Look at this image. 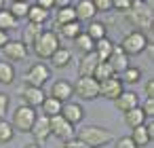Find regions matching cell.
<instances>
[{
    "label": "cell",
    "mask_w": 154,
    "mask_h": 148,
    "mask_svg": "<svg viewBox=\"0 0 154 148\" xmlns=\"http://www.w3.org/2000/svg\"><path fill=\"white\" fill-rule=\"evenodd\" d=\"M74 19H76V13H74V7H72V5L57 9V13H55V24H57V26L68 24V21H74Z\"/></svg>",
    "instance_id": "cell-32"
},
{
    "label": "cell",
    "mask_w": 154,
    "mask_h": 148,
    "mask_svg": "<svg viewBox=\"0 0 154 148\" xmlns=\"http://www.w3.org/2000/svg\"><path fill=\"white\" fill-rule=\"evenodd\" d=\"M93 5H95L97 13H99V11H101V13L112 11V0H93Z\"/></svg>",
    "instance_id": "cell-39"
},
{
    "label": "cell",
    "mask_w": 154,
    "mask_h": 148,
    "mask_svg": "<svg viewBox=\"0 0 154 148\" xmlns=\"http://www.w3.org/2000/svg\"><path fill=\"white\" fill-rule=\"evenodd\" d=\"M131 140L135 142V146H137V148L148 146V144L154 140V118H146V123H141V125L133 127Z\"/></svg>",
    "instance_id": "cell-9"
},
{
    "label": "cell",
    "mask_w": 154,
    "mask_h": 148,
    "mask_svg": "<svg viewBox=\"0 0 154 148\" xmlns=\"http://www.w3.org/2000/svg\"><path fill=\"white\" fill-rule=\"evenodd\" d=\"M9 43V32H5V30H0V49H2L5 45Z\"/></svg>",
    "instance_id": "cell-44"
},
{
    "label": "cell",
    "mask_w": 154,
    "mask_h": 148,
    "mask_svg": "<svg viewBox=\"0 0 154 148\" xmlns=\"http://www.w3.org/2000/svg\"><path fill=\"white\" fill-rule=\"evenodd\" d=\"M51 80V68L42 61H36L28 68V72L23 74V83L26 85H34V87H45Z\"/></svg>",
    "instance_id": "cell-7"
},
{
    "label": "cell",
    "mask_w": 154,
    "mask_h": 148,
    "mask_svg": "<svg viewBox=\"0 0 154 148\" xmlns=\"http://www.w3.org/2000/svg\"><path fill=\"white\" fill-rule=\"evenodd\" d=\"M106 61L112 66L114 74L118 76L127 66H131V55H127V53L120 49V45H114V49H112V53H110V57H108Z\"/></svg>",
    "instance_id": "cell-14"
},
{
    "label": "cell",
    "mask_w": 154,
    "mask_h": 148,
    "mask_svg": "<svg viewBox=\"0 0 154 148\" xmlns=\"http://www.w3.org/2000/svg\"><path fill=\"white\" fill-rule=\"evenodd\" d=\"M125 19L135 26V30H150L152 28V9L146 0H133V5L125 11Z\"/></svg>",
    "instance_id": "cell-1"
},
{
    "label": "cell",
    "mask_w": 154,
    "mask_h": 148,
    "mask_svg": "<svg viewBox=\"0 0 154 148\" xmlns=\"http://www.w3.org/2000/svg\"><path fill=\"white\" fill-rule=\"evenodd\" d=\"M36 5L47 9V11H51V9H55V0H36Z\"/></svg>",
    "instance_id": "cell-43"
},
{
    "label": "cell",
    "mask_w": 154,
    "mask_h": 148,
    "mask_svg": "<svg viewBox=\"0 0 154 148\" xmlns=\"http://www.w3.org/2000/svg\"><path fill=\"white\" fill-rule=\"evenodd\" d=\"M116 148H137V146H135V142L131 140V135H122V137L116 140Z\"/></svg>",
    "instance_id": "cell-40"
},
{
    "label": "cell",
    "mask_w": 154,
    "mask_h": 148,
    "mask_svg": "<svg viewBox=\"0 0 154 148\" xmlns=\"http://www.w3.org/2000/svg\"><path fill=\"white\" fill-rule=\"evenodd\" d=\"M61 106H63V102H59V99H57V97H53V95H47V97L42 99V104H40L42 114H47V116L61 114Z\"/></svg>",
    "instance_id": "cell-25"
},
{
    "label": "cell",
    "mask_w": 154,
    "mask_h": 148,
    "mask_svg": "<svg viewBox=\"0 0 154 148\" xmlns=\"http://www.w3.org/2000/svg\"><path fill=\"white\" fill-rule=\"evenodd\" d=\"M9 106H11V99L7 93H0V118H5V114L9 112Z\"/></svg>",
    "instance_id": "cell-37"
},
{
    "label": "cell",
    "mask_w": 154,
    "mask_h": 148,
    "mask_svg": "<svg viewBox=\"0 0 154 148\" xmlns=\"http://www.w3.org/2000/svg\"><path fill=\"white\" fill-rule=\"evenodd\" d=\"M78 140H82L89 148H101L110 142H114V133L110 129H103V127H97V125H87L82 127L78 133H76Z\"/></svg>",
    "instance_id": "cell-2"
},
{
    "label": "cell",
    "mask_w": 154,
    "mask_h": 148,
    "mask_svg": "<svg viewBox=\"0 0 154 148\" xmlns=\"http://www.w3.org/2000/svg\"><path fill=\"white\" fill-rule=\"evenodd\" d=\"M49 59H51V66H53V68H59V70H61V68L70 66V61H72V51L59 45V47L55 49V53H53Z\"/></svg>",
    "instance_id": "cell-20"
},
{
    "label": "cell",
    "mask_w": 154,
    "mask_h": 148,
    "mask_svg": "<svg viewBox=\"0 0 154 148\" xmlns=\"http://www.w3.org/2000/svg\"><path fill=\"white\" fill-rule=\"evenodd\" d=\"M139 108L146 114V118H154V97H146L143 104H139Z\"/></svg>",
    "instance_id": "cell-36"
},
{
    "label": "cell",
    "mask_w": 154,
    "mask_h": 148,
    "mask_svg": "<svg viewBox=\"0 0 154 148\" xmlns=\"http://www.w3.org/2000/svg\"><path fill=\"white\" fill-rule=\"evenodd\" d=\"M57 30H59V34H57V36H63V38H68V40H74V38L82 32V21L74 19V21H68V24L57 26Z\"/></svg>",
    "instance_id": "cell-21"
},
{
    "label": "cell",
    "mask_w": 154,
    "mask_h": 148,
    "mask_svg": "<svg viewBox=\"0 0 154 148\" xmlns=\"http://www.w3.org/2000/svg\"><path fill=\"white\" fill-rule=\"evenodd\" d=\"M118 78L122 80V85L127 83V85H137L139 80H141V70L137 68V66H127L120 74H118Z\"/></svg>",
    "instance_id": "cell-26"
},
{
    "label": "cell",
    "mask_w": 154,
    "mask_h": 148,
    "mask_svg": "<svg viewBox=\"0 0 154 148\" xmlns=\"http://www.w3.org/2000/svg\"><path fill=\"white\" fill-rule=\"evenodd\" d=\"M148 36H146V32H141V30H131V32H127L125 36H122V40H120V49L127 53V55H141L146 49H148Z\"/></svg>",
    "instance_id": "cell-4"
},
{
    "label": "cell",
    "mask_w": 154,
    "mask_h": 148,
    "mask_svg": "<svg viewBox=\"0 0 154 148\" xmlns=\"http://www.w3.org/2000/svg\"><path fill=\"white\" fill-rule=\"evenodd\" d=\"M45 28H42V24H32V21H28V26H26V30H23V45L28 47V49H32V45H34V40L38 38V34L42 32Z\"/></svg>",
    "instance_id": "cell-24"
},
{
    "label": "cell",
    "mask_w": 154,
    "mask_h": 148,
    "mask_svg": "<svg viewBox=\"0 0 154 148\" xmlns=\"http://www.w3.org/2000/svg\"><path fill=\"white\" fill-rule=\"evenodd\" d=\"M143 93H146V97H154V80H146Z\"/></svg>",
    "instance_id": "cell-42"
},
{
    "label": "cell",
    "mask_w": 154,
    "mask_h": 148,
    "mask_svg": "<svg viewBox=\"0 0 154 148\" xmlns=\"http://www.w3.org/2000/svg\"><path fill=\"white\" fill-rule=\"evenodd\" d=\"M141 102H139V95L135 93V91H120L118 93V97L114 99V106H116V110L118 112H127V110H131V108H137Z\"/></svg>",
    "instance_id": "cell-16"
},
{
    "label": "cell",
    "mask_w": 154,
    "mask_h": 148,
    "mask_svg": "<svg viewBox=\"0 0 154 148\" xmlns=\"http://www.w3.org/2000/svg\"><path fill=\"white\" fill-rule=\"evenodd\" d=\"M15 80V68L11 61L7 59H0V83L2 85H11Z\"/></svg>",
    "instance_id": "cell-31"
},
{
    "label": "cell",
    "mask_w": 154,
    "mask_h": 148,
    "mask_svg": "<svg viewBox=\"0 0 154 148\" xmlns=\"http://www.w3.org/2000/svg\"><path fill=\"white\" fill-rule=\"evenodd\" d=\"M30 133L34 135V142L38 146H42L49 137H51V125H49V116L47 114H36V121L30 129Z\"/></svg>",
    "instance_id": "cell-11"
},
{
    "label": "cell",
    "mask_w": 154,
    "mask_h": 148,
    "mask_svg": "<svg viewBox=\"0 0 154 148\" xmlns=\"http://www.w3.org/2000/svg\"><path fill=\"white\" fill-rule=\"evenodd\" d=\"M72 89H74V95L85 99V102L99 97V83L93 76H78V80L72 85Z\"/></svg>",
    "instance_id": "cell-6"
},
{
    "label": "cell",
    "mask_w": 154,
    "mask_h": 148,
    "mask_svg": "<svg viewBox=\"0 0 154 148\" xmlns=\"http://www.w3.org/2000/svg\"><path fill=\"white\" fill-rule=\"evenodd\" d=\"M120 91H122V80L116 74L110 76V78H106V80H99V97H106V99L114 102Z\"/></svg>",
    "instance_id": "cell-13"
},
{
    "label": "cell",
    "mask_w": 154,
    "mask_h": 148,
    "mask_svg": "<svg viewBox=\"0 0 154 148\" xmlns=\"http://www.w3.org/2000/svg\"><path fill=\"white\" fill-rule=\"evenodd\" d=\"M49 125H51V135H55V137H59L61 142H66V140H70V137H74V125L70 123V121H66L63 118V114H55V116H49Z\"/></svg>",
    "instance_id": "cell-8"
},
{
    "label": "cell",
    "mask_w": 154,
    "mask_h": 148,
    "mask_svg": "<svg viewBox=\"0 0 154 148\" xmlns=\"http://www.w3.org/2000/svg\"><path fill=\"white\" fill-rule=\"evenodd\" d=\"M131 5H133V0H112V9L114 11H120V13H125Z\"/></svg>",
    "instance_id": "cell-38"
},
{
    "label": "cell",
    "mask_w": 154,
    "mask_h": 148,
    "mask_svg": "<svg viewBox=\"0 0 154 148\" xmlns=\"http://www.w3.org/2000/svg\"><path fill=\"white\" fill-rule=\"evenodd\" d=\"M112 49H114V43L108 38V36H103V38H99V40H95V47H93V53L99 57V61H106L108 57H110V53H112Z\"/></svg>",
    "instance_id": "cell-22"
},
{
    "label": "cell",
    "mask_w": 154,
    "mask_h": 148,
    "mask_svg": "<svg viewBox=\"0 0 154 148\" xmlns=\"http://www.w3.org/2000/svg\"><path fill=\"white\" fill-rule=\"evenodd\" d=\"M0 51H2V55H5L7 61H26L30 57V49L21 40H11L9 38V43L0 49Z\"/></svg>",
    "instance_id": "cell-10"
},
{
    "label": "cell",
    "mask_w": 154,
    "mask_h": 148,
    "mask_svg": "<svg viewBox=\"0 0 154 148\" xmlns=\"http://www.w3.org/2000/svg\"><path fill=\"white\" fill-rule=\"evenodd\" d=\"M9 11H11L17 19H21V17H26L28 11H30V2H28V0H11Z\"/></svg>",
    "instance_id": "cell-34"
},
{
    "label": "cell",
    "mask_w": 154,
    "mask_h": 148,
    "mask_svg": "<svg viewBox=\"0 0 154 148\" xmlns=\"http://www.w3.org/2000/svg\"><path fill=\"white\" fill-rule=\"evenodd\" d=\"M51 95L57 97L59 102H68L74 97V89H72V83L66 80V78H59L51 85Z\"/></svg>",
    "instance_id": "cell-17"
},
{
    "label": "cell",
    "mask_w": 154,
    "mask_h": 148,
    "mask_svg": "<svg viewBox=\"0 0 154 148\" xmlns=\"http://www.w3.org/2000/svg\"><path fill=\"white\" fill-rule=\"evenodd\" d=\"M85 32H87L93 40H99V38L108 36V28H106V24H101V21H97V19H91L89 26L85 28Z\"/></svg>",
    "instance_id": "cell-27"
},
{
    "label": "cell",
    "mask_w": 154,
    "mask_h": 148,
    "mask_svg": "<svg viewBox=\"0 0 154 148\" xmlns=\"http://www.w3.org/2000/svg\"><path fill=\"white\" fill-rule=\"evenodd\" d=\"M74 47H76L80 53H91V51H93V47H95V40H93V38L82 30V32L74 38Z\"/></svg>",
    "instance_id": "cell-29"
},
{
    "label": "cell",
    "mask_w": 154,
    "mask_h": 148,
    "mask_svg": "<svg viewBox=\"0 0 154 148\" xmlns=\"http://www.w3.org/2000/svg\"><path fill=\"white\" fill-rule=\"evenodd\" d=\"M19 95H21L23 104H28V106H32V108H38V106L42 104V99L47 97V93H45L42 87H34V85H26V83H23V87L19 89Z\"/></svg>",
    "instance_id": "cell-12"
},
{
    "label": "cell",
    "mask_w": 154,
    "mask_h": 148,
    "mask_svg": "<svg viewBox=\"0 0 154 148\" xmlns=\"http://www.w3.org/2000/svg\"><path fill=\"white\" fill-rule=\"evenodd\" d=\"M99 64V57L91 51V53H82L80 61H78V76H93L95 66Z\"/></svg>",
    "instance_id": "cell-19"
},
{
    "label": "cell",
    "mask_w": 154,
    "mask_h": 148,
    "mask_svg": "<svg viewBox=\"0 0 154 148\" xmlns=\"http://www.w3.org/2000/svg\"><path fill=\"white\" fill-rule=\"evenodd\" d=\"M72 0H55V9H61V7H70Z\"/></svg>",
    "instance_id": "cell-45"
},
{
    "label": "cell",
    "mask_w": 154,
    "mask_h": 148,
    "mask_svg": "<svg viewBox=\"0 0 154 148\" xmlns=\"http://www.w3.org/2000/svg\"><path fill=\"white\" fill-rule=\"evenodd\" d=\"M0 9H5V0H0Z\"/></svg>",
    "instance_id": "cell-47"
},
{
    "label": "cell",
    "mask_w": 154,
    "mask_h": 148,
    "mask_svg": "<svg viewBox=\"0 0 154 148\" xmlns=\"http://www.w3.org/2000/svg\"><path fill=\"white\" fill-rule=\"evenodd\" d=\"M28 21H32V24H47V19L51 17V11H47V9H42V7H38V5H30V11H28Z\"/></svg>",
    "instance_id": "cell-23"
},
{
    "label": "cell",
    "mask_w": 154,
    "mask_h": 148,
    "mask_svg": "<svg viewBox=\"0 0 154 148\" xmlns=\"http://www.w3.org/2000/svg\"><path fill=\"white\" fill-rule=\"evenodd\" d=\"M61 148H89L82 140H78V137H70V140H66L63 142V146Z\"/></svg>",
    "instance_id": "cell-41"
},
{
    "label": "cell",
    "mask_w": 154,
    "mask_h": 148,
    "mask_svg": "<svg viewBox=\"0 0 154 148\" xmlns=\"http://www.w3.org/2000/svg\"><path fill=\"white\" fill-rule=\"evenodd\" d=\"M125 123H127V127H137V125H141V123H146V114L141 112V108L137 106V108H131V110H127L125 112Z\"/></svg>",
    "instance_id": "cell-30"
},
{
    "label": "cell",
    "mask_w": 154,
    "mask_h": 148,
    "mask_svg": "<svg viewBox=\"0 0 154 148\" xmlns=\"http://www.w3.org/2000/svg\"><path fill=\"white\" fill-rule=\"evenodd\" d=\"M23 148H40V146H38L36 142H32V144H28V146H23Z\"/></svg>",
    "instance_id": "cell-46"
},
{
    "label": "cell",
    "mask_w": 154,
    "mask_h": 148,
    "mask_svg": "<svg viewBox=\"0 0 154 148\" xmlns=\"http://www.w3.org/2000/svg\"><path fill=\"white\" fill-rule=\"evenodd\" d=\"M15 137V129L9 121L0 118V144H9L11 140Z\"/></svg>",
    "instance_id": "cell-35"
},
{
    "label": "cell",
    "mask_w": 154,
    "mask_h": 148,
    "mask_svg": "<svg viewBox=\"0 0 154 148\" xmlns=\"http://www.w3.org/2000/svg\"><path fill=\"white\" fill-rule=\"evenodd\" d=\"M61 114H63L66 121H70V123L76 127V125L82 123V118H85V108H82L78 102L68 99V102H63V106H61Z\"/></svg>",
    "instance_id": "cell-15"
},
{
    "label": "cell",
    "mask_w": 154,
    "mask_h": 148,
    "mask_svg": "<svg viewBox=\"0 0 154 148\" xmlns=\"http://www.w3.org/2000/svg\"><path fill=\"white\" fill-rule=\"evenodd\" d=\"M57 47H59V36H57V32H53V30H42V32L38 34V38L34 40L32 51L36 53V57L49 59V57L55 53Z\"/></svg>",
    "instance_id": "cell-3"
},
{
    "label": "cell",
    "mask_w": 154,
    "mask_h": 148,
    "mask_svg": "<svg viewBox=\"0 0 154 148\" xmlns=\"http://www.w3.org/2000/svg\"><path fill=\"white\" fill-rule=\"evenodd\" d=\"M74 13H76L78 21H91V19H95L97 9L93 5V0H78L76 7H74Z\"/></svg>",
    "instance_id": "cell-18"
},
{
    "label": "cell",
    "mask_w": 154,
    "mask_h": 148,
    "mask_svg": "<svg viewBox=\"0 0 154 148\" xmlns=\"http://www.w3.org/2000/svg\"><path fill=\"white\" fill-rule=\"evenodd\" d=\"M110 76H114V70H112V66H110L108 61H99V64L95 66V70H93V78L99 83V80H106V78H110Z\"/></svg>",
    "instance_id": "cell-33"
},
{
    "label": "cell",
    "mask_w": 154,
    "mask_h": 148,
    "mask_svg": "<svg viewBox=\"0 0 154 148\" xmlns=\"http://www.w3.org/2000/svg\"><path fill=\"white\" fill-rule=\"evenodd\" d=\"M34 121H36V108H32V106H28V104H21V106L15 108L11 125H13V129L19 131V133H30Z\"/></svg>",
    "instance_id": "cell-5"
},
{
    "label": "cell",
    "mask_w": 154,
    "mask_h": 148,
    "mask_svg": "<svg viewBox=\"0 0 154 148\" xmlns=\"http://www.w3.org/2000/svg\"><path fill=\"white\" fill-rule=\"evenodd\" d=\"M19 24V19L9 11V9H0V30H5V32H11L15 30Z\"/></svg>",
    "instance_id": "cell-28"
}]
</instances>
